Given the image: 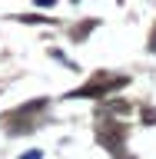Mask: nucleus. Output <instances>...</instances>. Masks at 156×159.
Returning a JSON list of instances; mask_svg holds the SVG:
<instances>
[{"label":"nucleus","mask_w":156,"mask_h":159,"mask_svg":"<svg viewBox=\"0 0 156 159\" xmlns=\"http://www.w3.org/2000/svg\"><path fill=\"white\" fill-rule=\"evenodd\" d=\"M57 0H37V7H53Z\"/></svg>","instance_id":"1"},{"label":"nucleus","mask_w":156,"mask_h":159,"mask_svg":"<svg viewBox=\"0 0 156 159\" xmlns=\"http://www.w3.org/2000/svg\"><path fill=\"white\" fill-rule=\"evenodd\" d=\"M23 159H40V152H37V149H33V152H27V156H23Z\"/></svg>","instance_id":"2"},{"label":"nucleus","mask_w":156,"mask_h":159,"mask_svg":"<svg viewBox=\"0 0 156 159\" xmlns=\"http://www.w3.org/2000/svg\"><path fill=\"white\" fill-rule=\"evenodd\" d=\"M153 50H156V37H153Z\"/></svg>","instance_id":"3"}]
</instances>
